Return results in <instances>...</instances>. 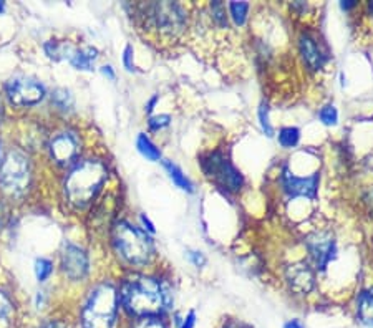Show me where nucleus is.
I'll return each instance as SVG.
<instances>
[{"instance_id":"nucleus-1","label":"nucleus","mask_w":373,"mask_h":328,"mask_svg":"<svg viewBox=\"0 0 373 328\" xmlns=\"http://www.w3.org/2000/svg\"><path fill=\"white\" fill-rule=\"evenodd\" d=\"M119 298L124 310L134 317H156L171 305L169 288L156 278L146 275L129 277L123 283Z\"/></svg>"},{"instance_id":"nucleus-2","label":"nucleus","mask_w":373,"mask_h":328,"mask_svg":"<svg viewBox=\"0 0 373 328\" xmlns=\"http://www.w3.org/2000/svg\"><path fill=\"white\" fill-rule=\"evenodd\" d=\"M143 27L158 37L174 40L181 37L188 27V12L176 2H149L138 5Z\"/></svg>"},{"instance_id":"nucleus-3","label":"nucleus","mask_w":373,"mask_h":328,"mask_svg":"<svg viewBox=\"0 0 373 328\" xmlns=\"http://www.w3.org/2000/svg\"><path fill=\"white\" fill-rule=\"evenodd\" d=\"M107 166L97 159H88L78 164L72 173L68 174L65 182V192L72 206L85 207L97 197L102 191V186L107 181Z\"/></svg>"},{"instance_id":"nucleus-4","label":"nucleus","mask_w":373,"mask_h":328,"mask_svg":"<svg viewBox=\"0 0 373 328\" xmlns=\"http://www.w3.org/2000/svg\"><path fill=\"white\" fill-rule=\"evenodd\" d=\"M113 244L119 257L129 266H148L154 257V244L146 231L133 226L126 221H119L113 226Z\"/></svg>"},{"instance_id":"nucleus-5","label":"nucleus","mask_w":373,"mask_h":328,"mask_svg":"<svg viewBox=\"0 0 373 328\" xmlns=\"http://www.w3.org/2000/svg\"><path fill=\"white\" fill-rule=\"evenodd\" d=\"M118 293L112 283H99L90 293L82 312L85 328H113L117 320Z\"/></svg>"},{"instance_id":"nucleus-6","label":"nucleus","mask_w":373,"mask_h":328,"mask_svg":"<svg viewBox=\"0 0 373 328\" xmlns=\"http://www.w3.org/2000/svg\"><path fill=\"white\" fill-rule=\"evenodd\" d=\"M30 163L18 149H9L0 163V187L12 197H20L30 186Z\"/></svg>"},{"instance_id":"nucleus-7","label":"nucleus","mask_w":373,"mask_h":328,"mask_svg":"<svg viewBox=\"0 0 373 328\" xmlns=\"http://www.w3.org/2000/svg\"><path fill=\"white\" fill-rule=\"evenodd\" d=\"M201 169L209 179H212L219 187L229 192L241 191L244 186V177L239 169L229 161L222 151H212L201 156Z\"/></svg>"},{"instance_id":"nucleus-8","label":"nucleus","mask_w":373,"mask_h":328,"mask_svg":"<svg viewBox=\"0 0 373 328\" xmlns=\"http://www.w3.org/2000/svg\"><path fill=\"white\" fill-rule=\"evenodd\" d=\"M306 248L315 270H325L337 253V242L330 232L315 231L306 239Z\"/></svg>"},{"instance_id":"nucleus-9","label":"nucleus","mask_w":373,"mask_h":328,"mask_svg":"<svg viewBox=\"0 0 373 328\" xmlns=\"http://www.w3.org/2000/svg\"><path fill=\"white\" fill-rule=\"evenodd\" d=\"M7 97L13 104L18 106H28L37 104L45 97V88L38 82L30 78H13L5 87Z\"/></svg>"},{"instance_id":"nucleus-10","label":"nucleus","mask_w":373,"mask_h":328,"mask_svg":"<svg viewBox=\"0 0 373 328\" xmlns=\"http://www.w3.org/2000/svg\"><path fill=\"white\" fill-rule=\"evenodd\" d=\"M281 186L288 197L313 199L318 187V173L310 176H297L286 166L281 174Z\"/></svg>"},{"instance_id":"nucleus-11","label":"nucleus","mask_w":373,"mask_h":328,"mask_svg":"<svg viewBox=\"0 0 373 328\" xmlns=\"http://www.w3.org/2000/svg\"><path fill=\"white\" fill-rule=\"evenodd\" d=\"M286 280L288 288L297 295H307L315 287V272L310 263L296 262L286 268Z\"/></svg>"},{"instance_id":"nucleus-12","label":"nucleus","mask_w":373,"mask_h":328,"mask_svg":"<svg viewBox=\"0 0 373 328\" xmlns=\"http://www.w3.org/2000/svg\"><path fill=\"white\" fill-rule=\"evenodd\" d=\"M88 256L83 248L73 244H67L62 252V268L65 275L72 280H82V278L88 273Z\"/></svg>"},{"instance_id":"nucleus-13","label":"nucleus","mask_w":373,"mask_h":328,"mask_svg":"<svg viewBox=\"0 0 373 328\" xmlns=\"http://www.w3.org/2000/svg\"><path fill=\"white\" fill-rule=\"evenodd\" d=\"M298 52H301L303 63L313 72L323 68L327 62V55L323 53L318 40L307 32H302L301 37H298Z\"/></svg>"},{"instance_id":"nucleus-14","label":"nucleus","mask_w":373,"mask_h":328,"mask_svg":"<svg viewBox=\"0 0 373 328\" xmlns=\"http://www.w3.org/2000/svg\"><path fill=\"white\" fill-rule=\"evenodd\" d=\"M50 154L58 164L72 163L78 154V141L72 133H60L50 143Z\"/></svg>"},{"instance_id":"nucleus-15","label":"nucleus","mask_w":373,"mask_h":328,"mask_svg":"<svg viewBox=\"0 0 373 328\" xmlns=\"http://www.w3.org/2000/svg\"><path fill=\"white\" fill-rule=\"evenodd\" d=\"M67 58L70 63L73 65L77 70H85V72H92L93 65L98 58V50L93 47H85V48H70L67 52Z\"/></svg>"},{"instance_id":"nucleus-16","label":"nucleus","mask_w":373,"mask_h":328,"mask_svg":"<svg viewBox=\"0 0 373 328\" xmlns=\"http://www.w3.org/2000/svg\"><path fill=\"white\" fill-rule=\"evenodd\" d=\"M357 315L363 325L373 327V290H363L357 298Z\"/></svg>"},{"instance_id":"nucleus-17","label":"nucleus","mask_w":373,"mask_h":328,"mask_svg":"<svg viewBox=\"0 0 373 328\" xmlns=\"http://www.w3.org/2000/svg\"><path fill=\"white\" fill-rule=\"evenodd\" d=\"M163 166L168 171L169 177H171V181L176 184L179 189H183V191H186V192H193L194 191V186H193L191 179H189L186 174H184L181 169L176 166V164L171 163V161H163Z\"/></svg>"},{"instance_id":"nucleus-18","label":"nucleus","mask_w":373,"mask_h":328,"mask_svg":"<svg viewBox=\"0 0 373 328\" xmlns=\"http://www.w3.org/2000/svg\"><path fill=\"white\" fill-rule=\"evenodd\" d=\"M15 318L13 303L7 297V293L0 290V328H10Z\"/></svg>"},{"instance_id":"nucleus-19","label":"nucleus","mask_w":373,"mask_h":328,"mask_svg":"<svg viewBox=\"0 0 373 328\" xmlns=\"http://www.w3.org/2000/svg\"><path fill=\"white\" fill-rule=\"evenodd\" d=\"M279 144L283 149H292L296 148L298 141H301V129L297 126H283L279 129Z\"/></svg>"},{"instance_id":"nucleus-20","label":"nucleus","mask_w":373,"mask_h":328,"mask_svg":"<svg viewBox=\"0 0 373 328\" xmlns=\"http://www.w3.org/2000/svg\"><path fill=\"white\" fill-rule=\"evenodd\" d=\"M136 146L139 149V153H141L146 159H149V161H158V159L161 158V151L154 146V143L146 136V134L143 133L138 134Z\"/></svg>"},{"instance_id":"nucleus-21","label":"nucleus","mask_w":373,"mask_h":328,"mask_svg":"<svg viewBox=\"0 0 373 328\" xmlns=\"http://www.w3.org/2000/svg\"><path fill=\"white\" fill-rule=\"evenodd\" d=\"M227 9L229 13H231V18L237 27H242V25L247 22V13L249 9H251V5L247 2H231L227 5Z\"/></svg>"},{"instance_id":"nucleus-22","label":"nucleus","mask_w":373,"mask_h":328,"mask_svg":"<svg viewBox=\"0 0 373 328\" xmlns=\"http://www.w3.org/2000/svg\"><path fill=\"white\" fill-rule=\"evenodd\" d=\"M52 102H53L55 106H57L58 109H62V111H70V109L73 108L72 93H70L68 89H65V88L55 89L53 94H52Z\"/></svg>"},{"instance_id":"nucleus-23","label":"nucleus","mask_w":373,"mask_h":328,"mask_svg":"<svg viewBox=\"0 0 373 328\" xmlns=\"http://www.w3.org/2000/svg\"><path fill=\"white\" fill-rule=\"evenodd\" d=\"M211 18L212 22L219 25L221 28H227V10H226V5L222 2H219V0H214L211 2Z\"/></svg>"},{"instance_id":"nucleus-24","label":"nucleus","mask_w":373,"mask_h":328,"mask_svg":"<svg viewBox=\"0 0 373 328\" xmlns=\"http://www.w3.org/2000/svg\"><path fill=\"white\" fill-rule=\"evenodd\" d=\"M318 119L325 124V126H337L338 123V111L333 104H325L318 109Z\"/></svg>"},{"instance_id":"nucleus-25","label":"nucleus","mask_w":373,"mask_h":328,"mask_svg":"<svg viewBox=\"0 0 373 328\" xmlns=\"http://www.w3.org/2000/svg\"><path fill=\"white\" fill-rule=\"evenodd\" d=\"M257 116H259V123H261L262 131L266 133V136L272 138L274 136V128H272V124H271V119H269V106H267L266 103H262L261 106H259Z\"/></svg>"},{"instance_id":"nucleus-26","label":"nucleus","mask_w":373,"mask_h":328,"mask_svg":"<svg viewBox=\"0 0 373 328\" xmlns=\"http://www.w3.org/2000/svg\"><path fill=\"white\" fill-rule=\"evenodd\" d=\"M52 270H53L52 262L47 261V258H38V261L35 262V275H37L40 282L47 280V278L52 275Z\"/></svg>"},{"instance_id":"nucleus-27","label":"nucleus","mask_w":373,"mask_h":328,"mask_svg":"<svg viewBox=\"0 0 373 328\" xmlns=\"http://www.w3.org/2000/svg\"><path fill=\"white\" fill-rule=\"evenodd\" d=\"M133 328H166V325L158 317H141L139 320H136Z\"/></svg>"},{"instance_id":"nucleus-28","label":"nucleus","mask_w":373,"mask_h":328,"mask_svg":"<svg viewBox=\"0 0 373 328\" xmlns=\"http://www.w3.org/2000/svg\"><path fill=\"white\" fill-rule=\"evenodd\" d=\"M169 123H171L169 114H156V116L149 118V121H148L149 129H153V131H159V129L166 128Z\"/></svg>"},{"instance_id":"nucleus-29","label":"nucleus","mask_w":373,"mask_h":328,"mask_svg":"<svg viewBox=\"0 0 373 328\" xmlns=\"http://www.w3.org/2000/svg\"><path fill=\"white\" fill-rule=\"evenodd\" d=\"M134 50L131 45H126V48H124V52H123V63H124V67H126L128 72H133L134 70Z\"/></svg>"},{"instance_id":"nucleus-30","label":"nucleus","mask_w":373,"mask_h":328,"mask_svg":"<svg viewBox=\"0 0 373 328\" xmlns=\"http://www.w3.org/2000/svg\"><path fill=\"white\" fill-rule=\"evenodd\" d=\"M188 257H189V261H191L194 266H196L198 268H201L204 267V263H206V257L202 256L201 252H196V251H191L188 253Z\"/></svg>"},{"instance_id":"nucleus-31","label":"nucleus","mask_w":373,"mask_h":328,"mask_svg":"<svg viewBox=\"0 0 373 328\" xmlns=\"http://www.w3.org/2000/svg\"><path fill=\"white\" fill-rule=\"evenodd\" d=\"M194 325H196V313L189 312V315L184 318L181 328H194Z\"/></svg>"},{"instance_id":"nucleus-32","label":"nucleus","mask_w":373,"mask_h":328,"mask_svg":"<svg viewBox=\"0 0 373 328\" xmlns=\"http://www.w3.org/2000/svg\"><path fill=\"white\" fill-rule=\"evenodd\" d=\"M139 221H141V224H143L144 229H146L148 232L153 234L154 231H156V229H154V224H153L151 221H149V219H148L146 216H144V214H141V216H139Z\"/></svg>"},{"instance_id":"nucleus-33","label":"nucleus","mask_w":373,"mask_h":328,"mask_svg":"<svg viewBox=\"0 0 373 328\" xmlns=\"http://www.w3.org/2000/svg\"><path fill=\"white\" fill-rule=\"evenodd\" d=\"M5 222H7V209L0 202V229L5 226Z\"/></svg>"},{"instance_id":"nucleus-34","label":"nucleus","mask_w":373,"mask_h":328,"mask_svg":"<svg viewBox=\"0 0 373 328\" xmlns=\"http://www.w3.org/2000/svg\"><path fill=\"white\" fill-rule=\"evenodd\" d=\"M365 202H367L368 209H370V212L373 214V187L365 194Z\"/></svg>"},{"instance_id":"nucleus-35","label":"nucleus","mask_w":373,"mask_h":328,"mask_svg":"<svg viewBox=\"0 0 373 328\" xmlns=\"http://www.w3.org/2000/svg\"><path fill=\"white\" fill-rule=\"evenodd\" d=\"M102 73L104 75V77H108L109 80H114V72L109 65H104V67H102Z\"/></svg>"},{"instance_id":"nucleus-36","label":"nucleus","mask_w":373,"mask_h":328,"mask_svg":"<svg viewBox=\"0 0 373 328\" xmlns=\"http://www.w3.org/2000/svg\"><path fill=\"white\" fill-rule=\"evenodd\" d=\"M357 2H352V0H350V2H340V7H342V10H345V12H348V10H352V9H355L357 7Z\"/></svg>"},{"instance_id":"nucleus-37","label":"nucleus","mask_w":373,"mask_h":328,"mask_svg":"<svg viewBox=\"0 0 373 328\" xmlns=\"http://www.w3.org/2000/svg\"><path fill=\"white\" fill-rule=\"evenodd\" d=\"M158 99H159L158 94H154V97H153L151 99H149V103H148V106H146V111H148V113H151V111H153V109H154V104L158 103Z\"/></svg>"},{"instance_id":"nucleus-38","label":"nucleus","mask_w":373,"mask_h":328,"mask_svg":"<svg viewBox=\"0 0 373 328\" xmlns=\"http://www.w3.org/2000/svg\"><path fill=\"white\" fill-rule=\"evenodd\" d=\"M283 328H303V325L298 320H292V322H287Z\"/></svg>"},{"instance_id":"nucleus-39","label":"nucleus","mask_w":373,"mask_h":328,"mask_svg":"<svg viewBox=\"0 0 373 328\" xmlns=\"http://www.w3.org/2000/svg\"><path fill=\"white\" fill-rule=\"evenodd\" d=\"M42 328H67L63 325V323H60V322H50L47 323V325H43Z\"/></svg>"},{"instance_id":"nucleus-40","label":"nucleus","mask_w":373,"mask_h":328,"mask_svg":"<svg viewBox=\"0 0 373 328\" xmlns=\"http://www.w3.org/2000/svg\"><path fill=\"white\" fill-rule=\"evenodd\" d=\"M367 12H368V17H370V20H372V23H373V2H370V4H367Z\"/></svg>"},{"instance_id":"nucleus-41","label":"nucleus","mask_w":373,"mask_h":328,"mask_svg":"<svg viewBox=\"0 0 373 328\" xmlns=\"http://www.w3.org/2000/svg\"><path fill=\"white\" fill-rule=\"evenodd\" d=\"M4 10H5V7H4V4H2V2H0V13H2V12H4Z\"/></svg>"},{"instance_id":"nucleus-42","label":"nucleus","mask_w":373,"mask_h":328,"mask_svg":"<svg viewBox=\"0 0 373 328\" xmlns=\"http://www.w3.org/2000/svg\"><path fill=\"white\" fill-rule=\"evenodd\" d=\"M226 328H239V327L237 325H227Z\"/></svg>"}]
</instances>
